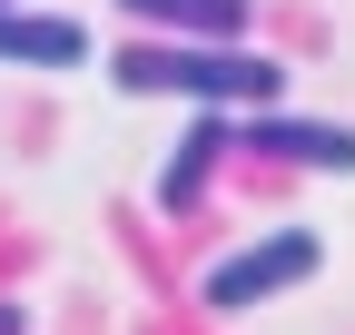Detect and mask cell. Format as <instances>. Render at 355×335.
I'll list each match as a JSON object with an SVG mask.
<instances>
[{
  "label": "cell",
  "instance_id": "obj_1",
  "mask_svg": "<svg viewBox=\"0 0 355 335\" xmlns=\"http://www.w3.org/2000/svg\"><path fill=\"white\" fill-rule=\"evenodd\" d=\"M109 79L139 99L178 89V99H217V109H277V89H286V69L237 50V39H128L109 60Z\"/></svg>",
  "mask_w": 355,
  "mask_h": 335
},
{
  "label": "cell",
  "instance_id": "obj_2",
  "mask_svg": "<svg viewBox=\"0 0 355 335\" xmlns=\"http://www.w3.org/2000/svg\"><path fill=\"white\" fill-rule=\"evenodd\" d=\"M326 266V246H316V227H266L257 246H237V257H217L207 266V306H266V296H286V286H306Z\"/></svg>",
  "mask_w": 355,
  "mask_h": 335
},
{
  "label": "cell",
  "instance_id": "obj_3",
  "mask_svg": "<svg viewBox=\"0 0 355 335\" xmlns=\"http://www.w3.org/2000/svg\"><path fill=\"white\" fill-rule=\"evenodd\" d=\"M247 148H277V158H296V168H355V129L336 118H277V109H247V129H237Z\"/></svg>",
  "mask_w": 355,
  "mask_h": 335
},
{
  "label": "cell",
  "instance_id": "obj_4",
  "mask_svg": "<svg viewBox=\"0 0 355 335\" xmlns=\"http://www.w3.org/2000/svg\"><path fill=\"white\" fill-rule=\"evenodd\" d=\"M0 60H20V69H79L89 60V30L69 10H0Z\"/></svg>",
  "mask_w": 355,
  "mask_h": 335
},
{
  "label": "cell",
  "instance_id": "obj_5",
  "mask_svg": "<svg viewBox=\"0 0 355 335\" xmlns=\"http://www.w3.org/2000/svg\"><path fill=\"white\" fill-rule=\"evenodd\" d=\"M139 20H168L178 39H237L247 30V0H128Z\"/></svg>",
  "mask_w": 355,
  "mask_h": 335
},
{
  "label": "cell",
  "instance_id": "obj_6",
  "mask_svg": "<svg viewBox=\"0 0 355 335\" xmlns=\"http://www.w3.org/2000/svg\"><path fill=\"white\" fill-rule=\"evenodd\" d=\"M217 148H227V129H217V118H198V129H188V148H178V158L158 168V207H188V197L207 188V168H217Z\"/></svg>",
  "mask_w": 355,
  "mask_h": 335
},
{
  "label": "cell",
  "instance_id": "obj_7",
  "mask_svg": "<svg viewBox=\"0 0 355 335\" xmlns=\"http://www.w3.org/2000/svg\"><path fill=\"white\" fill-rule=\"evenodd\" d=\"M0 10H10V0H0Z\"/></svg>",
  "mask_w": 355,
  "mask_h": 335
}]
</instances>
